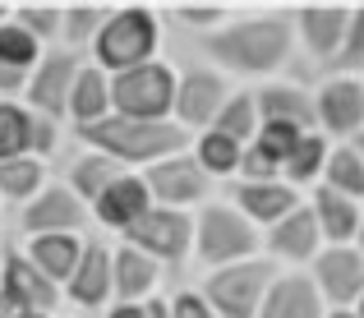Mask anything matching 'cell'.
Wrapping results in <instances>:
<instances>
[{"mask_svg": "<svg viewBox=\"0 0 364 318\" xmlns=\"http://www.w3.org/2000/svg\"><path fill=\"white\" fill-rule=\"evenodd\" d=\"M97 318H148V304H120V300H111Z\"/></svg>", "mask_w": 364, "mask_h": 318, "instance_id": "obj_40", "label": "cell"}, {"mask_svg": "<svg viewBox=\"0 0 364 318\" xmlns=\"http://www.w3.org/2000/svg\"><path fill=\"white\" fill-rule=\"evenodd\" d=\"M120 240L139 254H148L161 272H185L194 263V212L148 208Z\"/></svg>", "mask_w": 364, "mask_h": 318, "instance_id": "obj_6", "label": "cell"}, {"mask_svg": "<svg viewBox=\"0 0 364 318\" xmlns=\"http://www.w3.org/2000/svg\"><path fill=\"white\" fill-rule=\"evenodd\" d=\"M235 180H249V185H254V180H282V161H277L272 152H263L258 143H245Z\"/></svg>", "mask_w": 364, "mask_h": 318, "instance_id": "obj_37", "label": "cell"}, {"mask_svg": "<svg viewBox=\"0 0 364 318\" xmlns=\"http://www.w3.org/2000/svg\"><path fill=\"white\" fill-rule=\"evenodd\" d=\"M83 70V55L65 51V46H46L42 60L33 65L23 88V106L33 115H51V120H65V106H70V88L74 74Z\"/></svg>", "mask_w": 364, "mask_h": 318, "instance_id": "obj_15", "label": "cell"}, {"mask_svg": "<svg viewBox=\"0 0 364 318\" xmlns=\"http://www.w3.org/2000/svg\"><path fill=\"white\" fill-rule=\"evenodd\" d=\"M328 304L314 291L309 272H277L254 318H323Z\"/></svg>", "mask_w": 364, "mask_h": 318, "instance_id": "obj_22", "label": "cell"}, {"mask_svg": "<svg viewBox=\"0 0 364 318\" xmlns=\"http://www.w3.org/2000/svg\"><path fill=\"white\" fill-rule=\"evenodd\" d=\"M249 92H254V106H258V124H286V129H300V134L314 129L309 83L282 74V79L258 83V88H249Z\"/></svg>", "mask_w": 364, "mask_h": 318, "instance_id": "obj_20", "label": "cell"}, {"mask_svg": "<svg viewBox=\"0 0 364 318\" xmlns=\"http://www.w3.org/2000/svg\"><path fill=\"white\" fill-rule=\"evenodd\" d=\"M355 318H364V295H360V300H355Z\"/></svg>", "mask_w": 364, "mask_h": 318, "instance_id": "obj_46", "label": "cell"}, {"mask_svg": "<svg viewBox=\"0 0 364 318\" xmlns=\"http://www.w3.org/2000/svg\"><path fill=\"white\" fill-rule=\"evenodd\" d=\"M350 245H355L360 254H364V208H360V226H355V240H350Z\"/></svg>", "mask_w": 364, "mask_h": 318, "instance_id": "obj_43", "label": "cell"}, {"mask_svg": "<svg viewBox=\"0 0 364 318\" xmlns=\"http://www.w3.org/2000/svg\"><path fill=\"white\" fill-rule=\"evenodd\" d=\"M189 60H203L208 70L226 74L235 88H258L295 65V28L286 5H231V14L213 33L189 37Z\"/></svg>", "mask_w": 364, "mask_h": 318, "instance_id": "obj_1", "label": "cell"}, {"mask_svg": "<svg viewBox=\"0 0 364 318\" xmlns=\"http://www.w3.org/2000/svg\"><path fill=\"white\" fill-rule=\"evenodd\" d=\"M350 148H355V152H360V157H364V129L355 134V139H350Z\"/></svg>", "mask_w": 364, "mask_h": 318, "instance_id": "obj_45", "label": "cell"}, {"mask_svg": "<svg viewBox=\"0 0 364 318\" xmlns=\"http://www.w3.org/2000/svg\"><path fill=\"white\" fill-rule=\"evenodd\" d=\"M148 318H171V309H166V291H161L157 300H148Z\"/></svg>", "mask_w": 364, "mask_h": 318, "instance_id": "obj_41", "label": "cell"}, {"mask_svg": "<svg viewBox=\"0 0 364 318\" xmlns=\"http://www.w3.org/2000/svg\"><path fill=\"white\" fill-rule=\"evenodd\" d=\"M74 143L79 148H92L102 157H111L120 171H148L157 166L161 157H176V152L189 148V134L176 129L171 120H129V115L111 111L107 120L88 124V129H74Z\"/></svg>", "mask_w": 364, "mask_h": 318, "instance_id": "obj_3", "label": "cell"}, {"mask_svg": "<svg viewBox=\"0 0 364 318\" xmlns=\"http://www.w3.org/2000/svg\"><path fill=\"white\" fill-rule=\"evenodd\" d=\"M350 5L341 0H309V5H291V28H295V65L318 70V79L332 70L346 37Z\"/></svg>", "mask_w": 364, "mask_h": 318, "instance_id": "obj_8", "label": "cell"}, {"mask_svg": "<svg viewBox=\"0 0 364 318\" xmlns=\"http://www.w3.org/2000/svg\"><path fill=\"white\" fill-rule=\"evenodd\" d=\"M18 235H92V217L60 180L51 176V185L18 208Z\"/></svg>", "mask_w": 364, "mask_h": 318, "instance_id": "obj_13", "label": "cell"}, {"mask_svg": "<svg viewBox=\"0 0 364 318\" xmlns=\"http://www.w3.org/2000/svg\"><path fill=\"white\" fill-rule=\"evenodd\" d=\"M318 185L332 189V194H341V198H355V203H364V157L350 148V143H332V148H328V161H323Z\"/></svg>", "mask_w": 364, "mask_h": 318, "instance_id": "obj_30", "label": "cell"}, {"mask_svg": "<svg viewBox=\"0 0 364 318\" xmlns=\"http://www.w3.org/2000/svg\"><path fill=\"white\" fill-rule=\"evenodd\" d=\"M116 176H124V171H120L111 157H102V152L79 148V143H74V152L65 157V166H60V176H55V180H60V185L70 189V194L79 198L83 208H92L102 194H107V185H111Z\"/></svg>", "mask_w": 364, "mask_h": 318, "instance_id": "obj_23", "label": "cell"}, {"mask_svg": "<svg viewBox=\"0 0 364 318\" xmlns=\"http://www.w3.org/2000/svg\"><path fill=\"white\" fill-rule=\"evenodd\" d=\"M166 309H171V318H217L194 286H171L166 291Z\"/></svg>", "mask_w": 364, "mask_h": 318, "instance_id": "obj_38", "label": "cell"}, {"mask_svg": "<svg viewBox=\"0 0 364 318\" xmlns=\"http://www.w3.org/2000/svg\"><path fill=\"white\" fill-rule=\"evenodd\" d=\"M176 102V60H152L111 79V111L129 120H171Z\"/></svg>", "mask_w": 364, "mask_h": 318, "instance_id": "obj_9", "label": "cell"}, {"mask_svg": "<svg viewBox=\"0 0 364 318\" xmlns=\"http://www.w3.org/2000/svg\"><path fill=\"white\" fill-rule=\"evenodd\" d=\"M314 129L328 143H350L364 129V79L355 74H323L309 83Z\"/></svg>", "mask_w": 364, "mask_h": 318, "instance_id": "obj_11", "label": "cell"}, {"mask_svg": "<svg viewBox=\"0 0 364 318\" xmlns=\"http://www.w3.org/2000/svg\"><path fill=\"white\" fill-rule=\"evenodd\" d=\"M231 14V5H194V0H185V5H166L161 9V18H176L180 28H185L189 37H198V33H213L222 18Z\"/></svg>", "mask_w": 364, "mask_h": 318, "instance_id": "obj_36", "label": "cell"}, {"mask_svg": "<svg viewBox=\"0 0 364 318\" xmlns=\"http://www.w3.org/2000/svg\"><path fill=\"white\" fill-rule=\"evenodd\" d=\"M328 148H332V143L323 139L318 129L300 134V139H295V148L286 152V161H282V185H291L295 194H309V189L318 185V176H323Z\"/></svg>", "mask_w": 364, "mask_h": 318, "instance_id": "obj_28", "label": "cell"}, {"mask_svg": "<svg viewBox=\"0 0 364 318\" xmlns=\"http://www.w3.org/2000/svg\"><path fill=\"white\" fill-rule=\"evenodd\" d=\"M166 291V272L148 254L129 249L124 240H111V300L120 304H148Z\"/></svg>", "mask_w": 364, "mask_h": 318, "instance_id": "obj_18", "label": "cell"}, {"mask_svg": "<svg viewBox=\"0 0 364 318\" xmlns=\"http://www.w3.org/2000/svg\"><path fill=\"white\" fill-rule=\"evenodd\" d=\"M161 46H166V18H161V9L139 5V0H120V5L107 9V23L97 28V37H92L83 60L97 65L107 79H116L124 70L161 60Z\"/></svg>", "mask_w": 364, "mask_h": 318, "instance_id": "obj_2", "label": "cell"}, {"mask_svg": "<svg viewBox=\"0 0 364 318\" xmlns=\"http://www.w3.org/2000/svg\"><path fill=\"white\" fill-rule=\"evenodd\" d=\"M318 249H323V235H318V221H314L309 203H300L277 226L263 230V258L272 267H282V272H304L318 258Z\"/></svg>", "mask_w": 364, "mask_h": 318, "instance_id": "obj_16", "label": "cell"}, {"mask_svg": "<svg viewBox=\"0 0 364 318\" xmlns=\"http://www.w3.org/2000/svg\"><path fill=\"white\" fill-rule=\"evenodd\" d=\"M304 203H309L314 221H318L323 245H350V240H355L360 208L364 203H355V198H341V194H332V189H323V185H314L309 194H304Z\"/></svg>", "mask_w": 364, "mask_h": 318, "instance_id": "obj_25", "label": "cell"}, {"mask_svg": "<svg viewBox=\"0 0 364 318\" xmlns=\"http://www.w3.org/2000/svg\"><path fill=\"white\" fill-rule=\"evenodd\" d=\"M0 212H5V208H0Z\"/></svg>", "mask_w": 364, "mask_h": 318, "instance_id": "obj_49", "label": "cell"}, {"mask_svg": "<svg viewBox=\"0 0 364 318\" xmlns=\"http://www.w3.org/2000/svg\"><path fill=\"white\" fill-rule=\"evenodd\" d=\"M213 129L217 134H226L231 143H254L258 139V106H254V92L249 88H235L231 97H226V106L217 111V120H213Z\"/></svg>", "mask_w": 364, "mask_h": 318, "instance_id": "obj_32", "label": "cell"}, {"mask_svg": "<svg viewBox=\"0 0 364 318\" xmlns=\"http://www.w3.org/2000/svg\"><path fill=\"white\" fill-rule=\"evenodd\" d=\"M139 176H143V189H148L152 208L198 212L203 203H213V198H217V180L203 176V166L189 157V148L176 152V157H161L157 166L139 171Z\"/></svg>", "mask_w": 364, "mask_h": 318, "instance_id": "obj_10", "label": "cell"}, {"mask_svg": "<svg viewBox=\"0 0 364 318\" xmlns=\"http://www.w3.org/2000/svg\"><path fill=\"white\" fill-rule=\"evenodd\" d=\"M51 185V166L37 157H9L0 161V208H23Z\"/></svg>", "mask_w": 364, "mask_h": 318, "instance_id": "obj_27", "label": "cell"}, {"mask_svg": "<svg viewBox=\"0 0 364 318\" xmlns=\"http://www.w3.org/2000/svg\"><path fill=\"white\" fill-rule=\"evenodd\" d=\"M111 115V79L97 70V65L83 60V70L74 74V88H70V106H65V124L74 129H88V124L107 120Z\"/></svg>", "mask_w": 364, "mask_h": 318, "instance_id": "obj_24", "label": "cell"}, {"mask_svg": "<svg viewBox=\"0 0 364 318\" xmlns=\"http://www.w3.org/2000/svg\"><path fill=\"white\" fill-rule=\"evenodd\" d=\"M258 254H263V230L226 203V194H217L213 203L194 212V263L203 272L245 263V258H258Z\"/></svg>", "mask_w": 364, "mask_h": 318, "instance_id": "obj_4", "label": "cell"}, {"mask_svg": "<svg viewBox=\"0 0 364 318\" xmlns=\"http://www.w3.org/2000/svg\"><path fill=\"white\" fill-rule=\"evenodd\" d=\"M107 9L102 0H70V5L60 9V46L74 55H88L92 37H97V28L107 23Z\"/></svg>", "mask_w": 364, "mask_h": 318, "instance_id": "obj_31", "label": "cell"}, {"mask_svg": "<svg viewBox=\"0 0 364 318\" xmlns=\"http://www.w3.org/2000/svg\"><path fill=\"white\" fill-rule=\"evenodd\" d=\"M240 143H231L226 134H217V129H203V134H194L189 139V157L203 166V176L208 180H235V171H240Z\"/></svg>", "mask_w": 364, "mask_h": 318, "instance_id": "obj_29", "label": "cell"}, {"mask_svg": "<svg viewBox=\"0 0 364 318\" xmlns=\"http://www.w3.org/2000/svg\"><path fill=\"white\" fill-rule=\"evenodd\" d=\"M277 272H282V267H272L258 254V258H245V263L203 272V282H194V291L208 300V309L217 318H254Z\"/></svg>", "mask_w": 364, "mask_h": 318, "instance_id": "obj_5", "label": "cell"}, {"mask_svg": "<svg viewBox=\"0 0 364 318\" xmlns=\"http://www.w3.org/2000/svg\"><path fill=\"white\" fill-rule=\"evenodd\" d=\"M235 92V83L226 79V74L208 70L203 60H180L176 65V102H171V124L176 129H185L189 139L203 129H213L217 111L226 106V97Z\"/></svg>", "mask_w": 364, "mask_h": 318, "instance_id": "obj_7", "label": "cell"}, {"mask_svg": "<svg viewBox=\"0 0 364 318\" xmlns=\"http://www.w3.org/2000/svg\"><path fill=\"white\" fill-rule=\"evenodd\" d=\"M46 318H74V314H70V309H60V314H46Z\"/></svg>", "mask_w": 364, "mask_h": 318, "instance_id": "obj_47", "label": "cell"}, {"mask_svg": "<svg viewBox=\"0 0 364 318\" xmlns=\"http://www.w3.org/2000/svg\"><path fill=\"white\" fill-rule=\"evenodd\" d=\"M148 208H152V198H148V189H143V176L124 171V176H116L107 185V194L88 208V217H92V230H97V235L120 240Z\"/></svg>", "mask_w": 364, "mask_h": 318, "instance_id": "obj_19", "label": "cell"}, {"mask_svg": "<svg viewBox=\"0 0 364 318\" xmlns=\"http://www.w3.org/2000/svg\"><path fill=\"white\" fill-rule=\"evenodd\" d=\"M83 240L88 235H28L18 249H23V258L42 277H51L55 286H65L70 272H74V263H79V254H83Z\"/></svg>", "mask_w": 364, "mask_h": 318, "instance_id": "obj_26", "label": "cell"}, {"mask_svg": "<svg viewBox=\"0 0 364 318\" xmlns=\"http://www.w3.org/2000/svg\"><path fill=\"white\" fill-rule=\"evenodd\" d=\"M60 295H65V309L74 318L79 314L97 318L111 304V240L107 235L92 230V235L83 240V254H79V263H74L70 282L60 286Z\"/></svg>", "mask_w": 364, "mask_h": 318, "instance_id": "obj_12", "label": "cell"}, {"mask_svg": "<svg viewBox=\"0 0 364 318\" xmlns=\"http://www.w3.org/2000/svg\"><path fill=\"white\" fill-rule=\"evenodd\" d=\"M226 203H231L240 217H249L258 230L277 226V221L286 217V212H295L304 203V194H295L291 185H282V180H231V189H226Z\"/></svg>", "mask_w": 364, "mask_h": 318, "instance_id": "obj_21", "label": "cell"}, {"mask_svg": "<svg viewBox=\"0 0 364 318\" xmlns=\"http://www.w3.org/2000/svg\"><path fill=\"white\" fill-rule=\"evenodd\" d=\"M295 139H300V129H286V124H258V148L272 152L277 161H286V152L295 148Z\"/></svg>", "mask_w": 364, "mask_h": 318, "instance_id": "obj_39", "label": "cell"}, {"mask_svg": "<svg viewBox=\"0 0 364 318\" xmlns=\"http://www.w3.org/2000/svg\"><path fill=\"white\" fill-rule=\"evenodd\" d=\"M323 318H355V309H328Z\"/></svg>", "mask_w": 364, "mask_h": 318, "instance_id": "obj_44", "label": "cell"}, {"mask_svg": "<svg viewBox=\"0 0 364 318\" xmlns=\"http://www.w3.org/2000/svg\"><path fill=\"white\" fill-rule=\"evenodd\" d=\"M0 318H18V309L9 304V295H5V291H0Z\"/></svg>", "mask_w": 364, "mask_h": 318, "instance_id": "obj_42", "label": "cell"}, {"mask_svg": "<svg viewBox=\"0 0 364 318\" xmlns=\"http://www.w3.org/2000/svg\"><path fill=\"white\" fill-rule=\"evenodd\" d=\"M0 291L9 295V304H14L18 314H60L65 309L60 286L37 272L23 258V249H14V245L5 249V263H0Z\"/></svg>", "mask_w": 364, "mask_h": 318, "instance_id": "obj_17", "label": "cell"}, {"mask_svg": "<svg viewBox=\"0 0 364 318\" xmlns=\"http://www.w3.org/2000/svg\"><path fill=\"white\" fill-rule=\"evenodd\" d=\"M328 74H355V79H364V5H350L346 37H341V51Z\"/></svg>", "mask_w": 364, "mask_h": 318, "instance_id": "obj_35", "label": "cell"}, {"mask_svg": "<svg viewBox=\"0 0 364 318\" xmlns=\"http://www.w3.org/2000/svg\"><path fill=\"white\" fill-rule=\"evenodd\" d=\"M304 272L328 309H355V300L364 295V254L355 245H323Z\"/></svg>", "mask_w": 364, "mask_h": 318, "instance_id": "obj_14", "label": "cell"}, {"mask_svg": "<svg viewBox=\"0 0 364 318\" xmlns=\"http://www.w3.org/2000/svg\"><path fill=\"white\" fill-rule=\"evenodd\" d=\"M46 46L37 42L33 33H23V28L14 23V14H9V23H0V65L5 70H18V74H33V65L42 60Z\"/></svg>", "mask_w": 364, "mask_h": 318, "instance_id": "obj_34", "label": "cell"}, {"mask_svg": "<svg viewBox=\"0 0 364 318\" xmlns=\"http://www.w3.org/2000/svg\"><path fill=\"white\" fill-rule=\"evenodd\" d=\"M5 249H9V245H5V240H0V263H5Z\"/></svg>", "mask_w": 364, "mask_h": 318, "instance_id": "obj_48", "label": "cell"}, {"mask_svg": "<svg viewBox=\"0 0 364 318\" xmlns=\"http://www.w3.org/2000/svg\"><path fill=\"white\" fill-rule=\"evenodd\" d=\"M60 9L65 0H18L14 5V23L23 28V33H33L42 46H60Z\"/></svg>", "mask_w": 364, "mask_h": 318, "instance_id": "obj_33", "label": "cell"}]
</instances>
